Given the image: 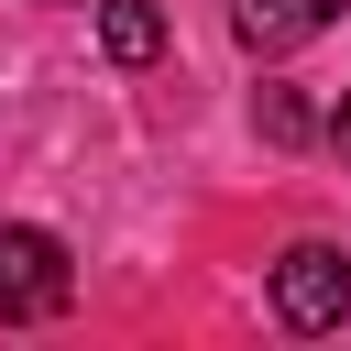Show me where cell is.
Listing matches in <instances>:
<instances>
[{"mask_svg": "<svg viewBox=\"0 0 351 351\" xmlns=\"http://www.w3.org/2000/svg\"><path fill=\"white\" fill-rule=\"evenodd\" d=\"M66 307H77V263H66V241L33 230V219H0V318L33 329V318H66Z\"/></svg>", "mask_w": 351, "mask_h": 351, "instance_id": "cell-1", "label": "cell"}, {"mask_svg": "<svg viewBox=\"0 0 351 351\" xmlns=\"http://www.w3.org/2000/svg\"><path fill=\"white\" fill-rule=\"evenodd\" d=\"M274 318H285L296 340L340 329V318H351V252H340V241H296V252H274Z\"/></svg>", "mask_w": 351, "mask_h": 351, "instance_id": "cell-2", "label": "cell"}, {"mask_svg": "<svg viewBox=\"0 0 351 351\" xmlns=\"http://www.w3.org/2000/svg\"><path fill=\"white\" fill-rule=\"evenodd\" d=\"M340 11H351V0H230V44H241V55H296V44H318Z\"/></svg>", "mask_w": 351, "mask_h": 351, "instance_id": "cell-3", "label": "cell"}, {"mask_svg": "<svg viewBox=\"0 0 351 351\" xmlns=\"http://www.w3.org/2000/svg\"><path fill=\"white\" fill-rule=\"evenodd\" d=\"M99 55L110 66H154L165 55V0H99Z\"/></svg>", "mask_w": 351, "mask_h": 351, "instance_id": "cell-4", "label": "cell"}, {"mask_svg": "<svg viewBox=\"0 0 351 351\" xmlns=\"http://www.w3.org/2000/svg\"><path fill=\"white\" fill-rule=\"evenodd\" d=\"M252 121H263V143H307V132H318V110H307L296 88H263V110H252Z\"/></svg>", "mask_w": 351, "mask_h": 351, "instance_id": "cell-5", "label": "cell"}, {"mask_svg": "<svg viewBox=\"0 0 351 351\" xmlns=\"http://www.w3.org/2000/svg\"><path fill=\"white\" fill-rule=\"evenodd\" d=\"M329 154H340V165H351V99H340V121H329Z\"/></svg>", "mask_w": 351, "mask_h": 351, "instance_id": "cell-6", "label": "cell"}]
</instances>
